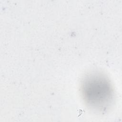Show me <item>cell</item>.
Returning a JSON list of instances; mask_svg holds the SVG:
<instances>
[{"instance_id":"obj_1","label":"cell","mask_w":122,"mask_h":122,"mask_svg":"<svg viewBox=\"0 0 122 122\" xmlns=\"http://www.w3.org/2000/svg\"><path fill=\"white\" fill-rule=\"evenodd\" d=\"M106 79L102 76H90L83 83L85 100L94 107H104L111 99V88Z\"/></svg>"}]
</instances>
